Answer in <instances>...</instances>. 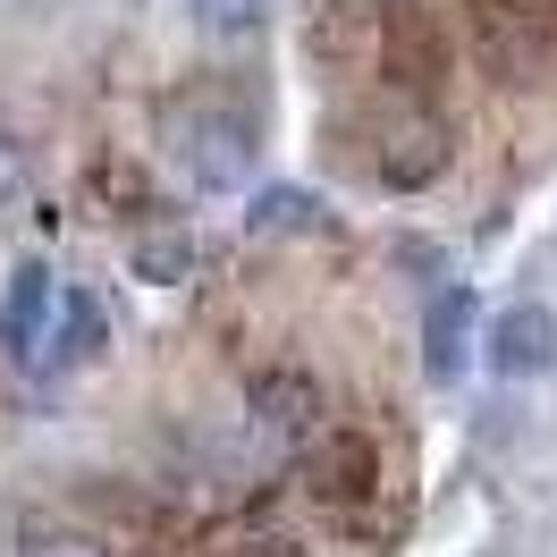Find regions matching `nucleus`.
Listing matches in <instances>:
<instances>
[{
    "label": "nucleus",
    "instance_id": "obj_1",
    "mask_svg": "<svg viewBox=\"0 0 557 557\" xmlns=\"http://www.w3.org/2000/svg\"><path fill=\"white\" fill-rule=\"evenodd\" d=\"M473 17H482L490 76H507V85H523L557 42V0H473Z\"/></svg>",
    "mask_w": 557,
    "mask_h": 557
},
{
    "label": "nucleus",
    "instance_id": "obj_2",
    "mask_svg": "<svg viewBox=\"0 0 557 557\" xmlns=\"http://www.w3.org/2000/svg\"><path fill=\"white\" fill-rule=\"evenodd\" d=\"M372 51H381L388 85H431V76H448V26H440V9H422V0H388Z\"/></svg>",
    "mask_w": 557,
    "mask_h": 557
},
{
    "label": "nucleus",
    "instance_id": "obj_3",
    "mask_svg": "<svg viewBox=\"0 0 557 557\" xmlns=\"http://www.w3.org/2000/svg\"><path fill=\"white\" fill-rule=\"evenodd\" d=\"M372 482H381V456H372L363 431H321V440H305V490H313L330 516H355V507L372 498Z\"/></svg>",
    "mask_w": 557,
    "mask_h": 557
},
{
    "label": "nucleus",
    "instance_id": "obj_4",
    "mask_svg": "<svg viewBox=\"0 0 557 557\" xmlns=\"http://www.w3.org/2000/svg\"><path fill=\"white\" fill-rule=\"evenodd\" d=\"M456 161V127L448 119H431V110H414V119H397L381 136V186L388 195H422V186H440Z\"/></svg>",
    "mask_w": 557,
    "mask_h": 557
},
{
    "label": "nucleus",
    "instance_id": "obj_5",
    "mask_svg": "<svg viewBox=\"0 0 557 557\" xmlns=\"http://www.w3.org/2000/svg\"><path fill=\"white\" fill-rule=\"evenodd\" d=\"M490 372L498 381H541V372H557V313L549 305H507V313L490 321Z\"/></svg>",
    "mask_w": 557,
    "mask_h": 557
},
{
    "label": "nucleus",
    "instance_id": "obj_6",
    "mask_svg": "<svg viewBox=\"0 0 557 557\" xmlns=\"http://www.w3.org/2000/svg\"><path fill=\"white\" fill-rule=\"evenodd\" d=\"M51 313H60L51 262H17V271H9V296H0V355H9V363H35L42 338H51Z\"/></svg>",
    "mask_w": 557,
    "mask_h": 557
},
{
    "label": "nucleus",
    "instance_id": "obj_7",
    "mask_svg": "<svg viewBox=\"0 0 557 557\" xmlns=\"http://www.w3.org/2000/svg\"><path fill=\"white\" fill-rule=\"evenodd\" d=\"M321 381L305 372V363H271V372H253V422L271 431V440H321Z\"/></svg>",
    "mask_w": 557,
    "mask_h": 557
},
{
    "label": "nucleus",
    "instance_id": "obj_8",
    "mask_svg": "<svg viewBox=\"0 0 557 557\" xmlns=\"http://www.w3.org/2000/svg\"><path fill=\"white\" fill-rule=\"evenodd\" d=\"M473 321H482V305H473V287H440L431 296V313H422V372L448 388V381H465V355H473Z\"/></svg>",
    "mask_w": 557,
    "mask_h": 557
},
{
    "label": "nucleus",
    "instance_id": "obj_9",
    "mask_svg": "<svg viewBox=\"0 0 557 557\" xmlns=\"http://www.w3.org/2000/svg\"><path fill=\"white\" fill-rule=\"evenodd\" d=\"M110 347V313L94 296H60V321H51V338H42V372H76V363H94Z\"/></svg>",
    "mask_w": 557,
    "mask_h": 557
},
{
    "label": "nucleus",
    "instance_id": "obj_10",
    "mask_svg": "<svg viewBox=\"0 0 557 557\" xmlns=\"http://www.w3.org/2000/svg\"><path fill=\"white\" fill-rule=\"evenodd\" d=\"M363 35L381 42V9H372V0H313V9H305V42H313V60H330V69L355 60Z\"/></svg>",
    "mask_w": 557,
    "mask_h": 557
},
{
    "label": "nucleus",
    "instance_id": "obj_11",
    "mask_svg": "<svg viewBox=\"0 0 557 557\" xmlns=\"http://www.w3.org/2000/svg\"><path fill=\"white\" fill-rule=\"evenodd\" d=\"M245 170H253V119H245V110L203 119V127H195V177H203V186H237Z\"/></svg>",
    "mask_w": 557,
    "mask_h": 557
},
{
    "label": "nucleus",
    "instance_id": "obj_12",
    "mask_svg": "<svg viewBox=\"0 0 557 557\" xmlns=\"http://www.w3.org/2000/svg\"><path fill=\"white\" fill-rule=\"evenodd\" d=\"M321 228V195L313 186H262L253 211H245V237L271 245V237H313Z\"/></svg>",
    "mask_w": 557,
    "mask_h": 557
},
{
    "label": "nucleus",
    "instance_id": "obj_13",
    "mask_svg": "<svg viewBox=\"0 0 557 557\" xmlns=\"http://www.w3.org/2000/svg\"><path fill=\"white\" fill-rule=\"evenodd\" d=\"M17 557H110V549H102V532H85V523L17 516Z\"/></svg>",
    "mask_w": 557,
    "mask_h": 557
},
{
    "label": "nucleus",
    "instance_id": "obj_14",
    "mask_svg": "<svg viewBox=\"0 0 557 557\" xmlns=\"http://www.w3.org/2000/svg\"><path fill=\"white\" fill-rule=\"evenodd\" d=\"M127 271H136L144 287H170V278H186V271H195V237H186V228H152V237H136Z\"/></svg>",
    "mask_w": 557,
    "mask_h": 557
},
{
    "label": "nucleus",
    "instance_id": "obj_15",
    "mask_svg": "<svg viewBox=\"0 0 557 557\" xmlns=\"http://www.w3.org/2000/svg\"><path fill=\"white\" fill-rule=\"evenodd\" d=\"M262 17H271V0H195V26L220 42H237V35H262Z\"/></svg>",
    "mask_w": 557,
    "mask_h": 557
},
{
    "label": "nucleus",
    "instance_id": "obj_16",
    "mask_svg": "<svg viewBox=\"0 0 557 557\" xmlns=\"http://www.w3.org/2000/svg\"><path fill=\"white\" fill-rule=\"evenodd\" d=\"M228 557H305V532H296V523H271V516H253L237 532V549Z\"/></svg>",
    "mask_w": 557,
    "mask_h": 557
},
{
    "label": "nucleus",
    "instance_id": "obj_17",
    "mask_svg": "<svg viewBox=\"0 0 557 557\" xmlns=\"http://www.w3.org/2000/svg\"><path fill=\"white\" fill-rule=\"evenodd\" d=\"M26 186V152H17V136H0V203Z\"/></svg>",
    "mask_w": 557,
    "mask_h": 557
}]
</instances>
